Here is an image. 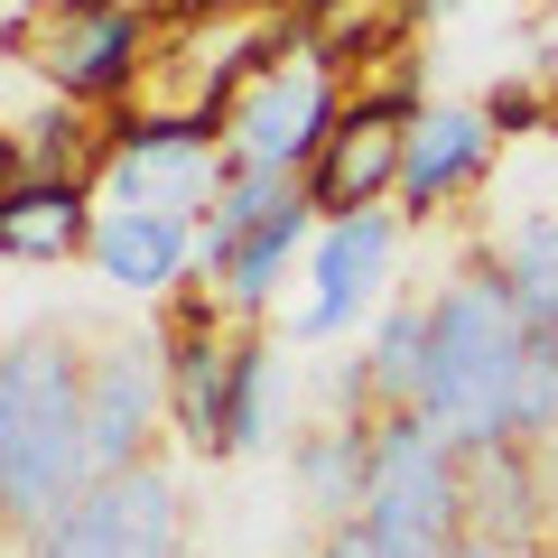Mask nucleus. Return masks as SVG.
<instances>
[{"label":"nucleus","mask_w":558,"mask_h":558,"mask_svg":"<svg viewBox=\"0 0 558 558\" xmlns=\"http://www.w3.org/2000/svg\"><path fill=\"white\" fill-rule=\"evenodd\" d=\"M84 373L94 363L65 354V336H10V354H0V521H10V539L47 531L94 484Z\"/></svg>","instance_id":"f257e3e1"},{"label":"nucleus","mask_w":558,"mask_h":558,"mask_svg":"<svg viewBox=\"0 0 558 558\" xmlns=\"http://www.w3.org/2000/svg\"><path fill=\"white\" fill-rule=\"evenodd\" d=\"M521 354H531V317L502 289V270L447 279L428 299V391H418V418L438 428L457 457L475 447H512V391H521Z\"/></svg>","instance_id":"f03ea898"},{"label":"nucleus","mask_w":558,"mask_h":558,"mask_svg":"<svg viewBox=\"0 0 558 558\" xmlns=\"http://www.w3.org/2000/svg\"><path fill=\"white\" fill-rule=\"evenodd\" d=\"M344 102H354L344 94V57L317 28V10H307V28L233 94V112H223V159L233 168H270V178H307L317 149L336 140Z\"/></svg>","instance_id":"7ed1b4c3"},{"label":"nucleus","mask_w":558,"mask_h":558,"mask_svg":"<svg viewBox=\"0 0 558 558\" xmlns=\"http://www.w3.org/2000/svg\"><path fill=\"white\" fill-rule=\"evenodd\" d=\"M363 521L381 531L391 558H447L465 539V457L418 410L373 418V494H363Z\"/></svg>","instance_id":"20e7f679"},{"label":"nucleus","mask_w":558,"mask_h":558,"mask_svg":"<svg viewBox=\"0 0 558 558\" xmlns=\"http://www.w3.org/2000/svg\"><path fill=\"white\" fill-rule=\"evenodd\" d=\"M418 84H363L354 102H344L336 140L317 149V168H307V205H317L326 223L336 215H373V205H400V168H410V131H418Z\"/></svg>","instance_id":"39448f33"},{"label":"nucleus","mask_w":558,"mask_h":558,"mask_svg":"<svg viewBox=\"0 0 558 558\" xmlns=\"http://www.w3.org/2000/svg\"><path fill=\"white\" fill-rule=\"evenodd\" d=\"M149 38H159V20L149 10H47L38 38H10L20 47V65H38V84L57 102H84V112H112V102H131L140 65H149Z\"/></svg>","instance_id":"423d86ee"},{"label":"nucleus","mask_w":558,"mask_h":558,"mask_svg":"<svg viewBox=\"0 0 558 558\" xmlns=\"http://www.w3.org/2000/svg\"><path fill=\"white\" fill-rule=\"evenodd\" d=\"M84 418H94V484L131 475L140 457H159L168 428V326H131L94 354L84 373Z\"/></svg>","instance_id":"0eeeda50"},{"label":"nucleus","mask_w":558,"mask_h":558,"mask_svg":"<svg viewBox=\"0 0 558 558\" xmlns=\"http://www.w3.org/2000/svg\"><path fill=\"white\" fill-rule=\"evenodd\" d=\"M400 252V205H373V215H336L307 242V307H299V344H336L363 307L381 299V270Z\"/></svg>","instance_id":"6e6552de"},{"label":"nucleus","mask_w":558,"mask_h":558,"mask_svg":"<svg viewBox=\"0 0 558 558\" xmlns=\"http://www.w3.org/2000/svg\"><path fill=\"white\" fill-rule=\"evenodd\" d=\"M317 205H279V215H260L252 233H233V242H205V260H196V289L223 307V317H242L252 326L260 307H270V289L289 279V260H307V242H317Z\"/></svg>","instance_id":"1a4fd4ad"},{"label":"nucleus","mask_w":558,"mask_h":558,"mask_svg":"<svg viewBox=\"0 0 558 558\" xmlns=\"http://www.w3.org/2000/svg\"><path fill=\"white\" fill-rule=\"evenodd\" d=\"M494 140L502 121L484 102H428L410 131V168H400V215H438L447 196H465L494 168Z\"/></svg>","instance_id":"9d476101"},{"label":"nucleus","mask_w":558,"mask_h":558,"mask_svg":"<svg viewBox=\"0 0 558 558\" xmlns=\"http://www.w3.org/2000/svg\"><path fill=\"white\" fill-rule=\"evenodd\" d=\"M84 260H94L112 289H131V299H168V289H196L205 223H178V215H102Z\"/></svg>","instance_id":"9b49d317"},{"label":"nucleus","mask_w":558,"mask_h":558,"mask_svg":"<svg viewBox=\"0 0 558 558\" xmlns=\"http://www.w3.org/2000/svg\"><path fill=\"white\" fill-rule=\"evenodd\" d=\"M94 178H28V186H10L0 196V252L20 260H75V252H94Z\"/></svg>","instance_id":"f8f14e48"},{"label":"nucleus","mask_w":558,"mask_h":558,"mask_svg":"<svg viewBox=\"0 0 558 558\" xmlns=\"http://www.w3.org/2000/svg\"><path fill=\"white\" fill-rule=\"evenodd\" d=\"M299 502L336 531V521H363V494H373V418H326L299 438Z\"/></svg>","instance_id":"ddd939ff"},{"label":"nucleus","mask_w":558,"mask_h":558,"mask_svg":"<svg viewBox=\"0 0 558 558\" xmlns=\"http://www.w3.org/2000/svg\"><path fill=\"white\" fill-rule=\"evenodd\" d=\"M465 531L512 539V549H531V539H539V475H531V447H475V457H465Z\"/></svg>","instance_id":"4468645a"},{"label":"nucleus","mask_w":558,"mask_h":558,"mask_svg":"<svg viewBox=\"0 0 558 558\" xmlns=\"http://www.w3.org/2000/svg\"><path fill=\"white\" fill-rule=\"evenodd\" d=\"M363 373H373L381 410H418V391H428V299H391V307H381Z\"/></svg>","instance_id":"2eb2a0df"},{"label":"nucleus","mask_w":558,"mask_h":558,"mask_svg":"<svg viewBox=\"0 0 558 558\" xmlns=\"http://www.w3.org/2000/svg\"><path fill=\"white\" fill-rule=\"evenodd\" d=\"M20 558H140V549H131V521H121V494L112 484H84L47 531L20 539Z\"/></svg>","instance_id":"dca6fc26"},{"label":"nucleus","mask_w":558,"mask_h":558,"mask_svg":"<svg viewBox=\"0 0 558 558\" xmlns=\"http://www.w3.org/2000/svg\"><path fill=\"white\" fill-rule=\"evenodd\" d=\"M494 270H502V289L521 299V317H531L539 336H558V215H531L494 252Z\"/></svg>","instance_id":"f3484780"},{"label":"nucleus","mask_w":558,"mask_h":558,"mask_svg":"<svg viewBox=\"0 0 558 558\" xmlns=\"http://www.w3.org/2000/svg\"><path fill=\"white\" fill-rule=\"evenodd\" d=\"M279 438V354L252 336V363H242V400H233V428H223V457H260Z\"/></svg>","instance_id":"a211bd4d"},{"label":"nucleus","mask_w":558,"mask_h":558,"mask_svg":"<svg viewBox=\"0 0 558 558\" xmlns=\"http://www.w3.org/2000/svg\"><path fill=\"white\" fill-rule=\"evenodd\" d=\"M558 438V336L531 326V354H521V391H512V447H549Z\"/></svg>","instance_id":"6ab92c4d"},{"label":"nucleus","mask_w":558,"mask_h":558,"mask_svg":"<svg viewBox=\"0 0 558 558\" xmlns=\"http://www.w3.org/2000/svg\"><path fill=\"white\" fill-rule=\"evenodd\" d=\"M317 558H391V549H381V531H373V521H336Z\"/></svg>","instance_id":"aec40b11"},{"label":"nucleus","mask_w":558,"mask_h":558,"mask_svg":"<svg viewBox=\"0 0 558 558\" xmlns=\"http://www.w3.org/2000/svg\"><path fill=\"white\" fill-rule=\"evenodd\" d=\"M447 558H531V549H512V539H484V531H465Z\"/></svg>","instance_id":"412c9836"},{"label":"nucleus","mask_w":558,"mask_h":558,"mask_svg":"<svg viewBox=\"0 0 558 558\" xmlns=\"http://www.w3.org/2000/svg\"><path fill=\"white\" fill-rule=\"evenodd\" d=\"M447 10H457V0H400V20H410V28L418 20H447Z\"/></svg>","instance_id":"4be33fe9"}]
</instances>
